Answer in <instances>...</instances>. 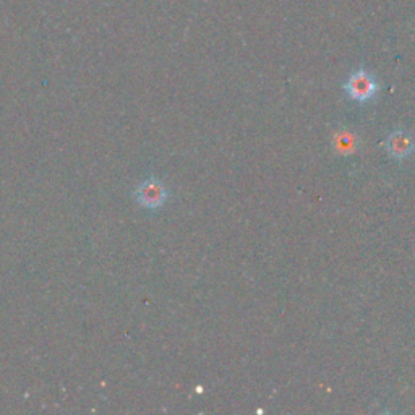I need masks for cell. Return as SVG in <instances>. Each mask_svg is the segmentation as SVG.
<instances>
[{
	"label": "cell",
	"instance_id": "1",
	"mask_svg": "<svg viewBox=\"0 0 415 415\" xmlns=\"http://www.w3.org/2000/svg\"><path fill=\"white\" fill-rule=\"evenodd\" d=\"M344 90L347 96L355 103H369L378 93V83L370 72L367 70H357V72L349 76L347 81L344 83Z\"/></svg>",
	"mask_w": 415,
	"mask_h": 415
},
{
	"label": "cell",
	"instance_id": "2",
	"mask_svg": "<svg viewBox=\"0 0 415 415\" xmlns=\"http://www.w3.org/2000/svg\"><path fill=\"white\" fill-rule=\"evenodd\" d=\"M169 198V192L159 179H146L135 190V200L145 210H159Z\"/></svg>",
	"mask_w": 415,
	"mask_h": 415
},
{
	"label": "cell",
	"instance_id": "3",
	"mask_svg": "<svg viewBox=\"0 0 415 415\" xmlns=\"http://www.w3.org/2000/svg\"><path fill=\"white\" fill-rule=\"evenodd\" d=\"M386 148L391 158L394 159H406L411 156L415 150V143L412 136L406 133L404 130H396L391 133L386 140Z\"/></svg>",
	"mask_w": 415,
	"mask_h": 415
}]
</instances>
